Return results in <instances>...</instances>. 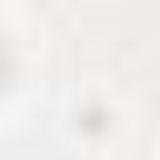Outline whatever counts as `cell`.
<instances>
[{
  "label": "cell",
  "mask_w": 160,
  "mask_h": 160,
  "mask_svg": "<svg viewBox=\"0 0 160 160\" xmlns=\"http://www.w3.org/2000/svg\"><path fill=\"white\" fill-rule=\"evenodd\" d=\"M5 70H10V65H5V45H0V85H5Z\"/></svg>",
  "instance_id": "6da1fadb"
}]
</instances>
